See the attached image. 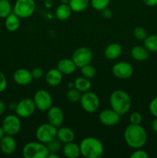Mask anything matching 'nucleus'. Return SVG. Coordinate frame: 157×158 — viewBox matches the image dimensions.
Listing matches in <instances>:
<instances>
[{"label":"nucleus","instance_id":"nucleus-1","mask_svg":"<svg viewBox=\"0 0 157 158\" xmlns=\"http://www.w3.org/2000/svg\"><path fill=\"white\" fill-rule=\"evenodd\" d=\"M124 139L126 144L132 149L142 148L147 141L146 131L140 124L130 123L124 131Z\"/></svg>","mask_w":157,"mask_h":158},{"label":"nucleus","instance_id":"nucleus-2","mask_svg":"<svg viewBox=\"0 0 157 158\" xmlns=\"http://www.w3.org/2000/svg\"><path fill=\"white\" fill-rule=\"evenodd\" d=\"M81 155L86 158H99L104 152L103 143L99 139L88 137L83 139L79 143Z\"/></svg>","mask_w":157,"mask_h":158},{"label":"nucleus","instance_id":"nucleus-3","mask_svg":"<svg viewBox=\"0 0 157 158\" xmlns=\"http://www.w3.org/2000/svg\"><path fill=\"white\" fill-rule=\"evenodd\" d=\"M111 108L120 116L126 114L130 110L132 100L129 94L124 90L117 89L113 91L109 97Z\"/></svg>","mask_w":157,"mask_h":158},{"label":"nucleus","instance_id":"nucleus-4","mask_svg":"<svg viewBox=\"0 0 157 158\" xmlns=\"http://www.w3.org/2000/svg\"><path fill=\"white\" fill-rule=\"evenodd\" d=\"M49 151L45 143L39 141H32L26 143L22 149L25 158H47Z\"/></svg>","mask_w":157,"mask_h":158},{"label":"nucleus","instance_id":"nucleus-5","mask_svg":"<svg viewBox=\"0 0 157 158\" xmlns=\"http://www.w3.org/2000/svg\"><path fill=\"white\" fill-rule=\"evenodd\" d=\"M35 0H16L12 8V12L20 19L32 16L35 11Z\"/></svg>","mask_w":157,"mask_h":158},{"label":"nucleus","instance_id":"nucleus-6","mask_svg":"<svg viewBox=\"0 0 157 158\" xmlns=\"http://www.w3.org/2000/svg\"><path fill=\"white\" fill-rule=\"evenodd\" d=\"M57 137V127L49 123H42L37 128L35 131V137L41 143H48Z\"/></svg>","mask_w":157,"mask_h":158},{"label":"nucleus","instance_id":"nucleus-7","mask_svg":"<svg viewBox=\"0 0 157 158\" xmlns=\"http://www.w3.org/2000/svg\"><path fill=\"white\" fill-rule=\"evenodd\" d=\"M80 104L82 108L86 112L95 113L99 109L100 105L99 98L95 93L87 91L82 94L81 98H80Z\"/></svg>","mask_w":157,"mask_h":158},{"label":"nucleus","instance_id":"nucleus-8","mask_svg":"<svg viewBox=\"0 0 157 158\" xmlns=\"http://www.w3.org/2000/svg\"><path fill=\"white\" fill-rule=\"evenodd\" d=\"M2 127L5 133L7 135L15 136L18 134L21 130L22 123L19 117L17 115L10 114L3 119Z\"/></svg>","mask_w":157,"mask_h":158},{"label":"nucleus","instance_id":"nucleus-9","mask_svg":"<svg viewBox=\"0 0 157 158\" xmlns=\"http://www.w3.org/2000/svg\"><path fill=\"white\" fill-rule=\"evenodd\" d=\"M72 60L77 67L82 68L86 65L89 64L92 60V52L88 47H80L72 53Z\"/></svg>","mask_w":157,"mask_h":158},{"label":"nucleus","instance_id":"nucleus-10","mask_svg":"<svg viewBox=\"0 0 157 158\" xmlns=\"http://www.w3.org/2000/svg\"><path fill=\"white\" fill-rule=\"evenodd\" d=\"M35 105L33 100L29 98L23 99L15 105V112L18 117L21 118H28L35 112Z\"/></svg>","mask_w":157,"mask_h":158},{"label":"nucleus","instance_id":"nucleus-11","mask_svg":"<svg viewBox=\"0 0 157 158\" xmlns=\"http://www.w3.org/2000/svg\"><path fill=\"white\" fill-rule=\"evenodd\" d=\"M35 107L40 111H47L52 105V98L50 94L45 89H39L33 97Z\"/></svg>","mask_w":157,"mask_h":158},{"label":"nucleus","instance_id":"nucleus-12","mask_svg":"<svg viewBox=\"0 0 157 158\" xmlns=\"http://www.w3.org/2000/svg\"><path fill=\"white\" fill-rule=\"evenodd\" d=\"M112 73L116 78L120 80H127L130 78L134 72L133 67L127 62H118L112 66Z\"/></svg>","mask_w":157,"mask_h":158},{"label":"nucleus","instance_id":"nucleus-13","mask_svg":"<svg viewBox=\"0 0 157 158\" xmlns=\"http://www.w3.org/2000/svg\"><path fill=\"white\" fill-rule=\"evenodd\" d=\"M120 117L121 116L111 108L102 110L99 115V120L102 124L110 127L116 125L119 122Z\"/></svg>","mask_w":157,"mask_h":158},{"label":"nucleus","instance_id":"nucleus-14","mask_svg":"<svg viewBox=\"0 0 157 158\" xmlns=\"http://www.w3.org/2000/svg\"><path fill=\"white\" fill-rule=\"evenodd\" d=\"M47 120L55 127H60L64 120V114L58 106H51L47 110Z\"/></svg>","mask_w":157,"mask_h":158},{"label":"nucleus","instance_id":"nucleus-15","mask_svg":"<svg viewBox=\"0 0 157 158\" xmlns=\"http://www.w3.org/2000/svg\"><path fill=\"white\" fill-rule=\"evenodd\" d=\"M0 149L3 154L12 155L16 150V141L13 136L6 135L0 140Z\"/></svg>","mask_w":157,"mask_h":158},{"label":"nucleus","instance_id":"nucleus-16","mask_svg":"<svg viewBox=\"0 0 157 158\" xmlns=\"http://www.w3.org/2000/svg\"><path fill=\"white\" fill-rule=\"evenodd\" d=\"M13 80L15 83L20 86H27L33 80L31 74V71L21 68L15 71L13 74Z\"/></svg>","mask_w":157,"mask_h":158},{"label":"nucleus","instance_id":"nucleus-17","mask_svg":"<svg viewBox=\"0 0 157 158\" xmlns=\"http://www.w3.org/2000/svg\"><path fill=\"white\" fill-rule=\"evenodd\" d=\"M63 74L57 68L51 69L46 73V81L50 86H57L62 83Z\"/></svg>","mask_w":157,"mask_h":158},{"label":"nucleus","instance_id":"nucleus-18","mask_svg":"<svg viewBox=\"0 0 157 158\" xmlns=\"http://www.w3.org/2000/svg\"><path fill=\"white\" fill-rule=\"evenodd\" d=\"M77 66L72 59H62L59 60L57 64V69L63 75H70L76 69Z\"/></svg>","mask_w":157,"mask_h":158},{"label":"nucleus","instance_id":"nucleus-19","mask_svg":"<svg viewBox=\"0 0 157 158\" xmlns=\"http://www.w3.org/2000/svg\"><path fill=\"white\" fill-rule=\"evenodd\" d=\"M56 138L63 143H69L74 140L75 134L71 128L67 127H60L58 129H57Z\"/></svg>","mask_w":157,"mask_h":158},{"label":"nucleus","instance_id":"nucleus-20","mask_svg":"<svg viewBox=\"0 0 157 158\" xmlns=\"http://www.w3.org/2000/svg\"><path fill=\"white\" fill-rule=\"evenodd\" d=\"M123 52L122 46L119 43H111L108 45L104 51V55L108 60H113L119 58Z\"/></svg>","mask_w":157,"mask_h":158},{"label":"nucleus","instance_id":"nucleus-21","mask_svg":"<svg viewBox=\"0 0 157 158\" xmlns=\"http://www.w3.org/2000/svg\"><path fill=\"white\" fill-rule=\"evenodd\" d=\"M131 56L136 61H146L149 57V51L144 46H135L131 49Z\"/></svg>","mask_w":157,"mask_h":158},{"label":"nucleus","instance_id":"nucleus-22","mask_svg":"<svg viewBox=\"0 0 157 158\" xmlns=\"http://www.w3.org/2000/svg\"><path fill=\"white\" fill-rule=\"evenodd\" d=\"M62 152L65 157L68 158H77L81 155L79 145L73 141L65 143L62 147Z\"/></svg>","mask_w":157,"mask_h":158},{"label":"nucleus","instance_id":"nucleus-23","mask_svg":"<svg viewBox=\"0 0 157 158\" xmlns=\"http://www.w3.org/2000/svg\"><path fill=\"white\" fill-rule=\"evenodd\" d=\"M5 26L9 32H15L20 26V18L14 12L9 14L5 19Z\"/></svg>","mask_w":157,"mask_h":158},{"label":"nucleus","instance_id":"nucleus-24","mask_svg":"<svg viewBox=\"0 0 157 158\" xmlns=\"http://www.w3.org/2000/svg\"><path fill=\"white\" fill-rule=\"evenodd\" d=\"M72 12V11L69 4H62V3H61V4L57 6L55 14V17L58 20L65 21V20H67L71 16Z\"/></svg>","mask_w":157,"mask_h":158},{"label":"nucleus","instance_id":"nucleus-25","mask_svg":"<svg viewBox=\"0 0 157 158\" xmlns=\"http://www.w3.org/2000/svg\"><path fill=\"white\" fill-rule=\"evenodd\" d=\"M74 87L76 89H78L80 93H85L89 91L91 89V82L89 79L86 78L84 77H80L75 79L74 82Z\"/></svg>","mask_w":157,"mask_h":158},{"label":"nucleus","instance_id":"nucleus-26","mask_svg":"<svg viewBox=\"0 0 157 158\" xmlns=\"http://www.w3.org/2000/svg\"><path fill=\"white\" fill-rule=\"evenodd\" d=\"M89 4V0H70L69 6L72 12H82L87 9Z\"/></svg>","mask_w":157,"mask_h":158},{"label":"nucleus","instance_id":"nucleus-27","mask_svg":"<svg viewBox=\"0 0 157 158\" xmlns=\"http://www.w3.org/2000/svg\"><path fill=\"white\" fill-rule=\"evenodd\" d=\"M143 46L149 51V52H157V35H147L146 39L143 40Z\"/></svg>","mask_w":157,"mask_h":158},{"label":"nucleus","instance_id":"nucleus-28","mask_svg":"<svg viewBox=\"0 0 157 158\" xmlns=\"http://www.w3.org/2000/svg\"><path fill=\"white\" fill-rule=\"evenodd\" d=\"M12 12V7L9 0H0V18L6 19Z\"/></svg>","mask_w":157,"mask_h":158},{"label":"nucleus","instance_id":"nucleus-29","mask_svg":"<svg viewBox=\"0 0 157 158\" xmlns=\"http://www.w3.org/2000/svg\"><path fill=\"white\" fill-rule=\"evenodd\" d=\"M80 69H81V73L83 75V77L89 79V80L93 78L95 76V74H96V69L90 63L83 66Z\"/></svg>","mask_w":157,"mask_h":158},{"label":"nucleus","instance_id":"nucleus-30","mask_svg":"<svg viewBox=\"0 0 157 158\" xmlns=\"http://www.w3.org/2000/svg\"><path fill=\"white\" fill-rule=\"evenodd\" d=\"M81 93L75 88H70L66 93V98L71 103H77L81 98Z\"/></svg>","mask_w":157,"mask_h":158},{"label":"nucleus","instance_id":"nucleus-31","mask_svg":"<svg viewBox=\"0 0 157 158\" xmlns=\"http://www.w3.org/2000/svg\"><path fill=\"white\" fill-rule=\"evenodd\" d=\"M46 147H47L48 151H49V154L51 153H54V154H57L58 151L61 150L62 148V142L59 140H58L57 138L54 139L52 141L49 142L48 143H46Z\"/></svg>","mask_w":157,"mask_h":158},{"label":"nucleus","instance_id":"nucleus-32","mask_svg":"<svg viewBox=\"0 0 157 158\" xmlns=\"http://www.w3.org/2000/svg\"><path fill=\"white\" fill-rule=\"evenodd\" d=\"M111 0H90L91 6L95 10L101 12L109 6Z\"/></svg>","mask_w":157,"mask_h":158},{"label":"nucleus","instance_id":"nucleus-33","mask_svg":"<svg viewBox=\"0 0 157 158\" xmlns=\"http://www.w3.org/2000/svg\"><path fill=\"white\" fill-rule=\"evenodd\" d=\"M132 34H133V36L135 37V39H136L139 41H143L148 35L147 31L146 30L145 28L142 27V26L135 27L134 29Z\"/></svg>","mask_w":157,"mask_h":158},{"label":"nucleus","instance_id":"nucleus-34","mask_svg":"<svg viewBox=\"0 0 157 158\" xmlns=\"http://www.w3.org/2000/svg\"><path fill=\"white\" fill-rule=\"evenodd\" d=\"M129 121L132 124H141L143 116L139 112H132L129 116Z\"/></svg>","mask_w":157,"mask_h":158},{"label":"nucleus","instance_id":"nucleus-35","mask_svg":"<svg viewBox=\"0 0 157 158\" xmlns=\"http://www.w3.org/2000/svg\"><path fill=\"white\" fill-rule=\"evenodd\" d=\"M149 110L150 114L154 117H157V97H154L149 105Z\"/></svg>","mask_w":157,"mask_h":158},{"label":"nucleus","instance_id":"nucleus-36","mask_svg":"<svg viewBox=\"0 0 157 158\" xmlns=\"http://www.w3.org/2000/svg\"><path fill=\"white\" fill-rule=\"evenodd\" d=\"M149 154L147 152L142 150L141 148L139 149H135V151L132 153L130 155V158H148Z\"/></svg>","mask_w":157,"mask_h":158},{"label":"nucleus","instance_id":"nucleus-37","mask_svg":"<svg viewBox=\"0 0 157 158\" xmlns=\"http://www.w3.org/2000/svg\"><path fill=\"white\" fill-rule=\"evenodd\" d=\"M31 74H32V79H35V80H39L42 78L43 76V70L41 68H34L32 71H31Z\"/></svg>","mask_w":157,"mask_h":158},{"label":"nucleus","instance_id":"nucleus-38","mask_svg":"<svg viewBox=\"0 0 157 158\" xmlns=\"http://www.w3.org/2000/svg\"><path fill=\"white\" fill-rule=\"evenodd\" d=\"M7 87V80L4 74L0 72V93H2L6 90Z\"/></svg>","mask_w":157,"mask_h":158},{"label":"nucleus","instance_id":"nucleus-39","mask_svg":"<svg viewBox=\"0 0 157 158\" xmlns=\"http://www.w3.org/2000/svg\"><path fill=\"white\" fill-rule=\"evenodd\" d=\"M101 13H102V15H103V18L106 19H109L112 18V10L109 9H108V8H106V9L102 10Z\"/></svg>","mask_w":157,"mask_h":158},{"label":"nucleus","instance_id":"nucleus-40","mask_svg":"<svg viewBox=\"0 0 157 158\" xmlns=\"http://www.w3.org/2000/svg\"><path fill=\"white\" fill-rule=\"evenodd\" d=\"M143 2L146 6L149 7H154L157 6V0H143Z\"/></svg>","mask_w":157,"mask_h":158},{"label":"nucleus","instance_id":"nucleus-41","mask_svg":"<svg viewBox=\"0 0 157 158\" xmlns=\"http://www.w3.org/2000/svg\"><path fill=\"white\" fill-rule=\"evenodd\" d=\"M151 127H152V130L154 132L157 133V117H155V119L152 120V124H151Z\"/></svg>","mask_w":157,"mask_h":158},{"label":"nucleus","instance_id":"nucleus-42","mask_svg":"<svg viewBox=\"0 0 157 158\" xmlns=\"http://www.w3.org/2000/svg\"><path fill=\"white\" fill-rule=\"evenodd\" d=\"M6 110V104L4 103V102L0 100V116L3 114Z\"/></svg>","mask_w":157,"mask_h":158},{"label":"nucleus","instance_id":"nucleus-43","mask_svg":"<svg viewBox=\"0 0 157 158\" xmlns=\"http://www.w3.org/2000/svg\"><path fill=\"white\" fill-rule=\"evenodd\" d=\"M5 135H6V133H5L2 127H0V140H1V139Z\"/></svg>","mask_w":157,"mask_h":158},{"label":"nucleus","instance_id":"nucleus-44","mask_svg":"<svg viewBox=\"0 0 157 158\" xmlns=\"http://www.w3.org/2000/svg\"><path fill=\"white\" fill-rule=\"evenodd\" d=\"M48 158H58V155L57 154H54V153H51V154H48Z\"/></svg>","mask_w":157,"mask_h":158},{"label":"nucleus","instance_id":"nucleus-45","mask_svg":"<svg viewBox=\"0 0 157 158\" xmlns=\"http://www.w3.org/2000/svg\"><path fill=\"white\" fill-rule=\"evenodd\" d=\"M59 1L60 2L62 3V4H69L70 0H59Z\"/></svg>","mask_w":157,"mask_h":158}]
</instances>
